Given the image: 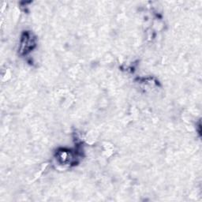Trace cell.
I'll return each instance as SVG.
<instances>
[{
    "mask_svg": "<svg viewBox=\"0 0 202 202\" xmlns=\"http://www.w3.org/2000/svg\"><path fill=\"white\" fill-rule=\"evenodd\" d=\"M25 42H26V44H33V42H32V40H30V39H29V38H25ZM33 45V44H32V45H30V44H25V50H26V51H28V50H29L30 48H32V46Z\"/></svg>",
    "mask_w": 202,
    "mask_h": 202,
    "instance_id": "obj_1",
    "label": "cell"
}]
</instances>
